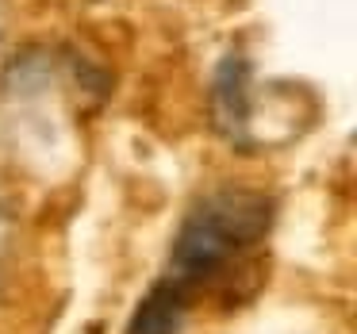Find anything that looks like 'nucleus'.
Instances as JSON below:
<instances>
[{
    "label": "nucleus",
    "instance_id": "1",
    "mask_svg": "<svg viewBox=\"0 0 357 334\" xmlns=\"http://www.w3.org/2000/svg\"><path fill=\"white\" fill-rule=\"evenodd\" d=\"M273 196L254 188H215L185 215L169 246V273L177 288H192L215 280L231 261L269 234L273 227Z\"/></svg>",
    "mask_w": 357,
    "mask_h": 334
},
{
    "label": "nucleus",
    "instance_id": "2",
    "mask_svg": "<svg viewBox=\"0 0 357 334\" xmlns=\"http://www.w3.org/2000/svg\"><path fill=\"white\" fill-rule=\"evenodd\" d=\"M211 123L234 146H250L254 96H250V62L242 54H227L211 77Z\"/></svg>",
    "mask_w": 357,
    "mask_h": 334
},
{
    "label": "nucleus",
    "instance_id": "3",
    "mask_svg": "<svg viewBox=\"0 0 357 334\" xmlns=\"http://www.w3.org/2000/svg\"><path fill=\"white\" fill-rule=\"evenodd\" d=\"M185 315H188V292L162 277L150 284V292L131 311L127 334H181Z\"/></svg>",
    "mask_w": 357,
    "mask_h": 334
},
{
    "label": "nucleus",
    "instance_id": "4",
    "mask_svg": "<svg viewBox=\"0 0 357 334\" xmlns=\"http://www.w3.org/2000/svg\"><path fill=\"white\" fill-rule=\"evenodd\" d=\"M12 257H16V219L8 208H0V296L12 277Z\"/></svg>",
    "mask_w": 357,
    "mask_h": 334
}]
</instances>
